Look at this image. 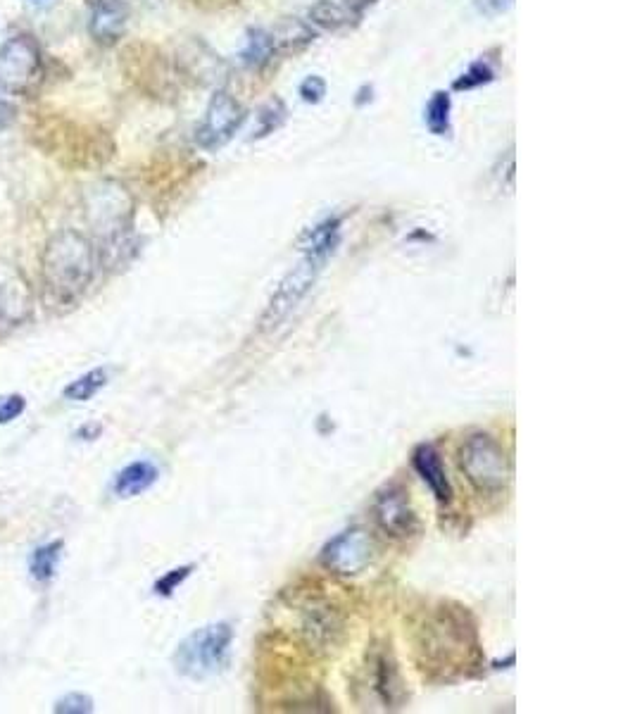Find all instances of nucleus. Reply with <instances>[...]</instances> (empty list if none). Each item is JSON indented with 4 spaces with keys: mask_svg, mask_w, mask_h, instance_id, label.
<instances>
[{
    "mask_svg": "<svg viewBox=\"0 0 635 714\" xmlns=\"http://www.w3.org/2000/svg\"><path fill=\"white\" fill-rule=\"evenodd\" d=\"M352 12L343 0H319L310 8V24L322 31H336L352 22Z\"/></svg>",
    "mask_w": 635,
    "mask_h": 714,
    "instance_id": "ddd939ff",
    "label": "nucleus"
},
{
    "mask_svg": "<svg viewBox=\"0 0 635 714\" xmlns=\"http://www.w3.org/2000/svg\"><path fill=\"white\" fill-rule=\"evenodd\" d=\"M479 10L483 12V15H488V17H495V15H502V12H507L509 8L514 5V0H479Z\"/></svg>",
    "mask_w": 635,
    "mask_h": 714,
    "instance_id": "a878e982",
    "label": "nucleus"
},
{
    "mask_svg": "<svg viewBox=\"0 0 635 714\" xmlns=\"http://www.w3.org/2000/svg\"><path fill=\"white\" fill-rule=\"evenodd\" d=\"M41 67V50L31 36H12L0 46V89L24 91Z\"/></svg>",
    "mask_w": 635,
    "mask_h": 714,
    "instance_id": "39448f33",
    "label": "nucleus"
},
{
    "mask_svg": "<svg viewBox=\"0 0 635 714\" xmlns=\"http://www.w3.org/2000/svg\"><path fill=\"white\" fill-rule=\"evenodd\" d=\"M450 112L452 98L448 91H436L426 103L424 122L433 136H448L450 134Z\"/></svg>",
    "mask_w": 635,
    "mask_h": 714,
    "instance_id": "f3484780",
    "label": "nucleus"
},
{
    "mask_svg": "<svg viewBox=\"0 0 635 714\" xmlns=\"http://www.w3.org/2000/svg\"><path fill=\"white\" fill-rule=\"evenodd\" d=\"M460 467L479 493H502L512 479L507 450L490 434H471L460 448Z\"/></svg>",
    "mask_w": 635,
    "mask_h": 714,
    "instance_id": "7ed1b4c3",
    "label": "nucleus"
},
{
    "mask_svg": "<svg viewBox=\"0 0 635 714\" xmlns=\"http://www.w3.org/2000/svg\"><path fill=\"white\" fill-rule=\"evenodd\" d=\"M27 410V400L20 393H10V396L0 398V424L15 422L22 412Z\"/></svg>",
    "mask_w": 635,
    "mask_h": 714,
    "instance_id": "b1692460",
    "label": "nucleus"
},
{
    "mask_svg": "<svg viewBox=\"0 0 635 714\" xmlns=\"http://www.w3.org/2000/svg\"><path fill=\"white\" fill-rule=\"evenodd\" d=\"M274 53H276V46H274L272 31L250 29L248 39H245V46L241 50V62L245 67H262L272 60Z\"/></svg>",
    "mask_w": 635,
    "mask_h": 714,
    "instance_id": "4468645a",
    "label": "nucleus"
},
{
    "mask_svg": "<svg viewBox=\"0 0 635 714\" xmlns=\"http://www.w3.org/2000/svg\"><path fill=\"white\" fill-rule=\"evenodd\" d=\"M243 119V108L234 96H229V93L224 91L215 93L205 110L203 124H200L196 131L198 146L205 150H217L226 146V143L234 139Z\"/></svg>",
    "mask_w": 635,
    "mask_h": 714,
    "instance_id": "0eeeda50",
    "label": "nucleus"
},
{
    "mask_svg": "<svg viewBox=\"0 0 635 714\" xmlns=\"http://www.w3.org/2000/svg\"><path fill=\"white\" fill-rule=\"evenodd\" d=\"M231 643H234V629L226 622L207 624L203 629L193 631L176 648V672L196 681L215 676L226 665Z\"/></svg>",
    "mask_w": 635,
    "mask_h": 714,
    "instance_id": "f03ea898",
    "label": "nucleus"
},
{
    "mask_svg": "<svg viewBox=\"0 0 635 714\" xmlns=\"http://www.w3.org/2000/svg\"><path fill=\"white\" fill-rule=\"evenodd\" d=\"M376 691H379L386 707L398 703V669H395L393 662H388V657H379V662H376Z\"/></svg>",
    "mask_w": 635,
    "mask_h": 714,
    "instance_id": "a211bd4d",
    "label": "nucleus"
},
{
    "mask_svg": "<svg viewBox=\"0 0 635 714\" xmlns=\"http://www.w3.org/2000/svg\"><path fill=\"white\" fill-rule=\"evenodd\" d=\"M284 119H286L284 103H281V100H269V103L262 105L260 112L255 115L253 139H264V136L274 134V131L284 124Z\"/></svg>",
    "mask_w": 635,
    "mask_h": 714,
    "instance_id": "6ab92c4d",
    "label": "nucleus"
},
{
    "mask_svg": "<svg viewBox=\"0 0 635 714\" xmlns=\"http://www.w3.org/2000/svg\"><path fill=\"white\" fill-rule=\"evenodd\" d=\"M105 386H108V369L96 367L91 369V372L81 374V377L74 379L72 384H67L65 391H62V396L72 400V403H88V400L98 396Z\"/></svg>",
    "mask_w": 635,
    "mask_h": 714,
    "instance_id": "2eb2a0df",
    "label": "nucleus"
},
{
    "mask_svg": "<svg viewBox=\"0 0 635 714\" xmlns=\"http://www.w3.org/2000/svg\"><path fill=\"white\" fill-rule=\"evenodd\" d=\"M324 267H326L324 258L305 253L303 260H300L298 265H295L291 272L279 281L272 298H269V305L262 312L260 327L264 331H274L276 327H281V324L291 317V312H295V308H298V305L307 298V293H310L314 284H317L319 274L324 272Z\"/></svg>",
    "mask_w": 635,
    "mask_h": 714,
    "instance_id": "20e7f679",
    "label": "nucleus"
},
{
    "mask_svg": "<svg viewBox=\"0 0 635 714\" xmlns=\"http://www.w3.org/2000/svg\"><path fill=\"white\" fill-rule=\"evenodd\" d=\"M495 77V72H493V67L488 65V62H474V65L469 67L467 72L462 74L460 79L455 81V91H469V89H479V86L483 84H488V81H493Z\"/></svg>",
    "mask_w": 635,
    "mask_h": 714,
    "instance_id": "412c9836",
    "label": "nucleus"
},
{
    "mask_svg": "<svg viewBox=\"0 0 635 714\" xmlns=\"http://www.w3.org/2000/svg\"><path fill=\"white\" fill-rule=\"evenodd\" d=\"M412 467L419 474V479L429 486L433 498L440 505L452 503V484L448 479V472L443 467V457H440L438 448L431 443H419L412 453Z\"/></svg>",
    "mask_w": 635,
    "mask_h": 714,
    "instance_id": "1a4fd4ad",
    "label": "nucleus"
},
{
    "mask_svg": "<svg viewBox=\"0 0 635 714\" xmlns=\"http://www.w3.org/2000/svg\"><path fill=\"white\" fill-rule=\"evenodd\" d=\"M326 96V81L322 77H317V74H312V77H307L303 84H300V98L305 100V103H322Z\"/></svg>",
    "mask_w": 635,
    "mask_h": 714,
    "instance_id": "393cba45",
    "label": "nucleus"
},
{
    "mask_svg": "<svg viewBox=\"0 0 635 714\" xmlns=\"http://www.w3.org/2000/svg\"><path fill=\"white\" fill-rule=\"evenodd\" d=\"M60 555H62V541H50L46 546L36 548L29 560L31 579L39 581V584H48V581L55 576V572H58Z\"/></svg>",
    "mask_w": 635,
    "mask_h": 714,
    "instance_id": "dca6fc26",
    "label": "nucleus"
},
{
    "mask_svg": "<svg viewBox=\"0 0 635 714\" xmlns=\"http://www.w3.org/2000/svg\"><path fill=\"white\" fill-rule=\"evenodd\" d=\"M15 117V108L5 98H0V129H5Z\"/></svg>",
    "mask_w": 635,
    "mask_h": 714,
    "instance_id": "bb28decb",
    "label": "nucleus"
},
{
    "mask_svg": "<svg viewBox=\"0 0 635 714\" xmlns=\"http://www.w3.org/2000/svg\"><path fill=\"white\" fill-rule=\"evenodd\" d=\"M127 10L117 0H100L91 15V36L100 43H112L122 36Z\"/></svg>",
    "mask_w": 635,
    "mask_h": 714,
    "instance_id": "9b49d317",
    "label": "nucleus"
},
{
    "mask_svg": "<svg viewBox=\"0 0 635 714\" xmlns=\"http://www.w3.org/2000/svg\"><path fill=\"white\" fill-rule=\"evenodd\" d=\"M272 36H274L276 48H295V46H305V43H310L314 34H312L310 24H305L300 20H288L281 24L279 29H274Z\"/></svg>",
    "mask_w": 635,
    "mask_h": 714,
    "instance_id": "aec40b11",
    "label": "nucleus"
},
{
    "mask_svg": "<svg viewBox=\"0 0 635 714\" xmlns=\"http://www.w3.org/2000/svg\"><path fill=\"white\" fill-rule=\"evenodd\" d=\"M53 712L58 714H88L93 712V700L86 693H67L55 703Z\"/></svg>",
    "mask_w": 635,
    "mask_h": 714,
    "instance_id": "5701e85b",
    "label": "nucleus"
},
{
    "mask_svg": "<svg viewBox=\"0 0 635 714\" xmlns=\"http://www.w3.org/2000/svg\"><path fill=\"white\" fill-rule=\"evenodd\" d=\"M93 272H96V253L86 236L65 229L50 238L43 250V279L55 298H77L91 284Z\"/></svg>",
    "mask_w": 635,
    "mask_h": 714,
    "instance_id": "f257e3e1",
    "label": "nucleus"
},
{
    "mask_svg": "<svg viewBox=\"0 0 635 714\" xmlns=\"http://www.w3.org/2000/svg\"><path fill=\"white\" fill-rule=\"evenodd\" d=\"M193 565H184V567H176L172 572H167L165 576H160V579L155 581L153 591L157 595H162V598H169V595H174V591H179V586L184 584L188 576L193 574Z\"/></svg>",
    "mask_w": 635,
    "mask_h": 714,
    "instance_id": "4be33fe9",
    "label": "nucleus"
},
{
    "mask_svg": "<svg viewBox=\"0 0 635 714\" xmlns=\"http://www.w3.org/2000/svg\"><path fill=\"white\" fill-rule=\"evenodd\" d=\"M374 517L376 522L388 536L407 538L417 534L419 519L417 512L412 510L410 498L400 486H386L376 493L374 500Z\"/></svg>",
    "mask_w": 635,
    "mask_h": 714,
    "instance_id": "6e6552de",
    "label": "nucleus"
},
{
    "mask_svg": "<svg viewBox=\"0 0 635 714\" xmlns=\"http://www.w3.org/2000/svg\"><path fill=\"white\" fill-rule=\"evenodd\" d=\"M322 565L338 576H355L372 562V538L362 529L341 531L322 548Z\"/></svg>",
    "mask_w": 635,
    "mask_h": 714,
    "instance_id": "423d86ee",
    "label": "nucleus"
},
{
    "mask_svg": "<svg viewBox=\"0 0 635 714\" xmlns=\"http://www.w3.org/2000/svg\"><path fill=\"white\" fill-rule=\"evenodd\" d=\"M157 479H160V469H157L153 462L136 460L124 467L122 472H117L115 481H112V493L122 500L136 498L141 496V493H146L148 488H153Z\"/></svg>",
    "mask_w": 635,
    "mask_h": 714,
    "instance_id": "9d476101",
    "label": "nucleus"
},
{
    "mask_svg": "<svg viewBox=\"0 0 635 714\" xmlns=\"http://www.w3.org/2000/svg\"><path fill=\"white\" fill-rule=\"evenodd\" d=\"M343 3L348 5V10L352 12V15L357 17L364 8H369V5H372L374 0H343Z\"/></svg>",
    "mask_w": 635,
    "mask_h": 714,
    "instance_id": "cd10ccee",
    "label": "nucleus"
},
{
    "mask_svg": "<svg viewBox=\"0 0 635 714\" xmlns=\"http://www.w3.org/2000/svg\"><path fill=\"white\" fill-rule=\"evenodd\" d=\"M341 217H326L324 222L314 224V227L305 234L303 253L319 255L329 262V258L336 253V248L341 246Z\"/></svg>",
    "mask_w": 635,
    "mask_h": 714,
    "instance_id": "f8f14e48",
    "label": "nucleus"
}]
</instances>
